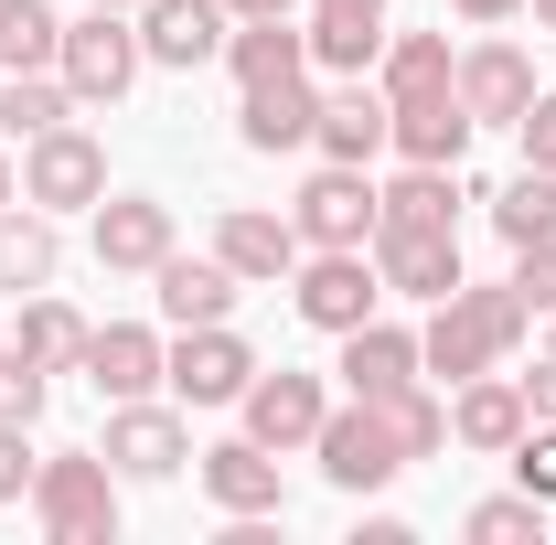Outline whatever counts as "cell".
<instances>
[{"mask_svg": "<svg viewBox=\"0 0 556 545\" xmlns=\"http://www.w3.org/2000/svg\"><path fill=\"white\" fill-rule=\"evenodd\" d=\"M535 332V310L514 300V278L503 289H450V300H428V332H417V375H439V385H460V375H492V364H514Z\"/></svg>", "mask_w": 556, "mask_h": 545, "instance_id": "1", "label": "cell"}, {"mask_svg": "<svg viewBox=\"0 0 556 545\" xmlns=\"http://www.w3.org/2000/svg\"><path fill=\"white\" fill-rule=\"evenodd\" d=\"M33 524L54 545H118V471H108V449L33 460Z\"/></svg>", "mask_w": 556, "mask_h": 545, "instance_id": "2", "label": "cell"}, {"mask_svg": "<svg viewBox=\"0 0 556 545\" xmlns=\"http://www.w3.org/2000/svg\"><path fill=\"white\" fill-rule=\"evenodd\" d=\"M22 204H43V214H97L108 204V150H97V129H43V139H22Z\"/></svg>", "mask_w": 556, "mask_h": 545, "instance_id": "3", "label": "cell"}, {"mask_svg": "<svg viewBox=\"0 0 556 545\" xmlns=\"http://www.w3.org/2000/svg\"><path fill=\"white\" fill-rule=\"evenodd\" d=\"M139 22L129 11H86V22H65V54H54V75L75 86V107H118L139 86Z\"/></svg>", "mask_w": 556, "mask_h": 545, "instance_id": "4", "label": "cell"}, {"mask_svg": "<svg viewBox=\"0 0 556 545\" xmlns=\"http://www.w3.org/2000/svg\"><path fill=\"white\" fill-rule=\"evenodd\" d=\"M375 214H386V182H375L364 161H321V172L300 182L289 225H300V246H375Z\"/></svg>", "mask_w": 556, "mask_h": 545, "instance_id": "5", "label": "cell"}, {"mask_svg": "<svg viewBox=\"0 0 556 545\" xmlns=\"http://www.w3.org/2000/svg\"><path fill=\"white\" fill-rule=\"evenodd\" d=\"M289 300H300V321H311V332L343 342L353 321H375L386 278H375V257H364V246H311V257L289 268Z\"/></svg>", "mask_w": 556, "mask_h": 545, "instance_id": "6", "label": "cell"}, {"mask_svg": "<svg viewBox=\"0 0 556 545\" xmlns=\"http://www.w3.org/2000/svg\"><path fill=\"white\" fill-rule=\"evenodd\" d=\"M182 460H204V449H193V407H182V396H172V407H161V396L108 407V471H118V481H172Z\"/></svg>", "mask_w": 556, "mask_h": 545, "instance_id": "7", "label": "cell"}, {"mask_svg": "<svg viewBox=\"0 0 556 545\" xmlns=\"http://www.w3.org/2000/svg\"><path fill=\"white\" fill-rule=\"evenodd\" d=\"M161 385H172L182 407H236V396L257 385V353H247L236 321H193V332L161 353Z\"/></svg>", "mask_w": 556, "mask_h": 545, "instance_id": "8", "label": "cell"}, {"mask_svg": "<svg viewBox=\"0 0 556 545\" xmlns=\"http://www.w3.org/2000/svg\"><path fill=\"white\" fill-rule=\"evenodd\" d=\"M311 460H321V481H332V492H386V481L407 471V449H396V428H386V407H364V396L321 417Z\"/></svg>", "mask_w": 556, "mask_h": 545, "instance_id": "9", "label": "cell"}, {"mask_svg": "<svg viewBox=\"0 0 556 545\" xmlns=\"http://www.w3.org/2000/svg\"><path fill=\"white\" fill-rule=\"evenodd\" d=\"M86 246H97L108 278H150L182 236H172V204H161V193H108V204L86 214Z\"/></svg>", "mask_w": 556, "mask_h": 545, "instance_id": "10", "label": "cell"}, {"mask_svg": "<svg viewBox=\"0 0 556 545\" xmlns=\"http://www.w3.org/2000/svg\"><path fill=\"white\" fill-rule=\"evenodd\" d=\"M129 22H139V54H150V65H172V75L225 65V33H236V11H225V0H139Z\"/></svg>", "mask_w": 556, "mask_h": 545, "instance_id": "11", "label": "cell"}, {"mask_svg": "<svg viewBox=\"0 0 556 545\" xmlns=\"http://www.w3.org/2000/svg\"><path fill=\"white\" fill-rule=\"evenodd\" d=\"M386 300H450L460 289V225H375Z\"/></svg>", "mask_w": 556, "mask_h": 545, "instance_id": "12", "label": "cell"}, {"mask_svg": "<svg viewBox=\"0 0 556 545\" xmlns=\"http://www.w3.org/2000/svg\"><path fill=\"white\" fill-rule=\"evenodd\" d=\"M236 407H247V439L289 460V449H311V439H321V417H332V396H321V375H289V364L268 375V364H257V385H247Z\"/></svg>", "mask_w": 556, "mask_h": 545, "instance_id": "13", "label": "cell"}, {"mask_svg": "<svg viewBox=\"0 0 556 545\" xmlns=\"http://www.w3.org/2000/svg\"><path fill=\"white\" fill-rule=\"evenodd\" d=\"M311 150H321V161H364V172H375V161L396 150V107H386V86H375V75H332Z\"/></svg>", "mask_w": 556, "mask_h": 545, "instance_id": "14", "label": "cell"}, {"mask_svg": "<svg viewBox=\"0 0 556 545\" xmlns=\"http://www.w3.org/2000/svg\"><path fill=\"white\" fill-rule=\"evenodd\" d=\"M214 257L247 278V289H278V278L300 268L311 246H300V225H289V214H268V204H225V214H214Z\"/></svg>", "mask_w": 556, "mask_h": 545, "instance_id": "15", "label": "cell"}, {"mask_svg": "<svg viewBox=\"0 0 556 545\" xmlns=\"http://www.w3.org/2000/svg\"><path fill=\"white\" fill-rule=\"evenodd\" d=\"M311 129H321V86L311 75H278V86H236V139L247 150H311Z\"/></svg>", "mask_w": 556, "mask_h": 545, "instance_id": "16", "label": "cell"}, {"mask_svg": "<svg viewBox=\"0 0 556 545\" xmlns=\"http://www.w3.org/2000/svg\"><path fill=\"white\" fill-rule=\"evenodd\" d=\"M525 428H535V407H525V385H514L503 364H492V375H460V396H450V439H460V449L503 460Z\"/></svg>", "mask_w": 556, "mask_h": 545, "instance_id": "17", "label": "cell"}, {"mask_svg": "<svg viewBox=\"0 0 556 545\" xmlns=\"http://www.w3.org/2000/svg\"><path fill=\"white\" fill-rule=\"evenodd\" d=\"M204 503L225 514V524H247V514H289L278 449H257V439H225V449H204Z\"/></svg>", "mask_w": 556, "mask_h": 545, "instance_id": "18", "label": "cell"}, {"mask_svg": "<svg viewBox=\"0 0 556 545\" xmlns=\"http://www.w3.org/2000/svg\"><path fill=\"white\" fill-rule=\"evenodd\" d=\"M396 107V161H439V172H460L471 161V107H460V86H428V97H386Z\"/></svg>", "mask_w": 556, "mask_h": 545, "instance_id": "19", "label": "cell"}, {"mask_svg": "<svg viewBox=\"0 0 556 545\" xmlns=\"http://www.w3.org/2000/svg\"><path fill=\"white\" fill-rule=\"evenodd\" d=\"M161 353H172V342L150 332V321H108V332H86V364H75V375H86L108 407H129V396L161 385Z\"/></svg>", "mask_w": 556, "mask_h": 545, "instance_id": "20", "label": "cell"}, {"mask_svg": "<svg viewBox=\"0 0 556 545\" xmlns=\"http://www.w3.org/2000/svg\"><path fill=\"white\" fill-rule=\"evenodd\" d=\"M150 289H161V321L193 332V321H236V289H247V278L225 268V257H182V246H172V257L150 268Z\"/></svg>", "mask_w": 556, "mask_h": 545, "instance_id": "21", "label": "cell"}, {"mask_svg": "<svg viewBox=\"0 0 556 545\" xmlns=\"http://www.w3.org/2000/svg\"><path fill=\"white\" fill-rule=\"evenodd\" d=\"M460 107H471L482 129H514V118L535 107V65H525V43H471V54H460Z\"/></svg>", "mask_w": 556, "mask_h": 545, "instance_id": "22", "label": "cell"}, {"mask_svg": "<svg viewBox=\"0 0 556 545\" xmlns=\"http://www.w3.org/2000/svg\"><path fill=\"white\" fill-rule=\"evenodd\" d=\"M332 375H343V396H364V407H375V396L417 385V332H396V321H353Z\"/></svg>", "mask_w": 556, "mask_h": 545, "instance_id": "23", "label": "cell"}, {"mask_svg": "<svg viewBox=\"0 0 556 545\" xmlns=\"http://www.w3.org/2000/svg\"><path fill=\"white\" fill-rule=\"evenodd\" d=\"M225 75L236 86H278V75H311V33L278 11V22H236L225 33Z\"/></svg>", "mask_w": 556, "mask_h": 545, "instance_id": "24", "label": "cell"}, {"mask_svg": "<svg viewBox=\"0 0 556 545\" xmlns=\"http://www.w3.org/2000/svg\"><path fill=\"white\" fill-rule=\"evenodd\" d=\"M54 268H65V236H54V214H11L0 204V289L11 300H33V289H54Z\"/></svg>", "mask_w": 556, "mask_h": 545, "instance_id": "25", "label": "cell"}, {"mask_svg": "<svg viewBox=\"0 0 556 545\" xmlns=\"http://www.w3.org/2000/svg\"><path fill=\"white\" fill-rule=\"evenodd\" d=\"M86 332H97V321H86V310H75V300H54V289H33V300H22V353H33V364H43V375H75V364H86Z\"/></svg>", "mask_w": 556, "mask_h": 545, "instance_id": "26", "label": "cell"}, {"mask_svg": "<svg viewBox=\"0 0 556 545\" xmlns=\"http://www.w3.org/2000/svg\"><path fill=\"white\" fill-rule=\"evenodd\" d=\"M460 204H471V182H460V172L407 161V172L386 182V214H375V225H460Z\"/></svg>", "mask_w": 556, "mask_h": 545, "instance_id": "27", "label": "cell"}, {"mask_svg": "<svg viewBox=\"0 0 556 545\" xmlns=\"http://www.w3.org/2000/svg\"><path fill=\"white\" fill-rule=\"evenodd\" d=\"M375 86H386V97L460 86V54H450V33H386V54H375Z\"/></svg>", "mask_w": 556, "mask_h": 545, "instance_id": "28", "label": "cell"}, {"mask_svg": "<svg viewBox=\"0 0 556 545\" xmlns=\"http://www.w3.org/2000/svg\"><path fill=\"white\" fill-rule=\"evenodd\" d=\"M65 118H75V86L54 65L0 75V129H11V139H43V129H65Z\"/></svg>", "mask_w": 556, "mask_h": 545, "instance_id": "29", "label": "cell"}, {"mask_svg": "<svg viewBox=\"0 0 556 545\" xmlns=\"http://www.w3.org/2000/svg\"><path fill=\"white\" fill-rule=\"evenodd\" d=\"M65 54V11L54 0H0V75H33Z\"/></svg>", "mask_w": 556, "mask_h": 545, "instance_id": "30", "label": "cell"}, {"mask_svg": "<svg viewBox=\"0 0 556 545\" xmlns=\"http://www.w3.org/2000/svg\"><path fill=\"white\" fill-rule=\"evenodd\" d=\"M300 33H311L321 75H375V54H386V22H353V11H311Z\"/></svg>", "mask_w": 556, "mask_h": 545, "instance_id": "31", "label": "cell"}, {"mask_svg": "<svg viewBox=\"0 0 556 545\" xmlns=\"http://www.w3.org/2000/svg\"><path fill=\"white\" fill-rule=\"evenodd\" d=\"M492 225H503V246H546V236H556V172L503 182V193H492Z\"/></svg>", "mask_w": 556, "mask_h": 545, "instance_id": "32", "label": "cell"}, {"mask_svg": "<svg viewBox=\"0 0 556 545\" xmlns=\"http://www.w3.org/2000/svg\"><path fill=\"white\" fill-rule=\"evenodd\" d=\"M375 407H386V428H396V449H407V460H439V449H450V396L396 385V396H375Z\"/></svg>", "mask_w": 556, "mask_h": 545, "instance_id": "33", "label": "cell"}, {"mask_svg": "<svg viewBox=\"0 0 556 545\" xmlns=\"http://www.w3.org/2000/svg\"><path fill=\"white\" fill-rule=\"evenodd\" d=\"M460 535L471 545H546V503H535V492H492V503L460 514Z\"/></svg>", "mask_w": 556, "mask_h": 545, "instance_id": "34", "label": "cell"}, {"mask_svg": "<svg viewBox=\"0 0 556 545\" xmlns=\"http://www.w3.org/2000/svg\"><path fill=\"white\" fill-rule=\"evenodd\" d=\"M43 396H54V375H43L22 342H0V417H11V428H33V417H43Z\"/></svg>", "mask_w": 556, "mask_h": 545, "instance_id": "35", "label": "cell"}, {"mask_svg": "<svg viewBox=\"0 0 556 545\" xmlns=\"http://www.w3.org/2000/svg\"><path fill=\"white\" fill-rule=\"evenodd\" d=\"M503 460H514V492H535V503L556 514V428H546V417H535V428H525Z\"/></svg>", "mask_w": 556, "mask_h": 545, "instance_id": "36", "label": "cell"}, {"mask_svg": "<svg viewBox=\"0 0 556 545\" xmlns=\"http://www.w3.org/2000/svg\"><path fill=\"white\" fill-rule=\"evenodd\" d=\"M514 300H525L535 321L556 310V236H546V246H514Z\"/></svg>", "mask_w": 556, "mask_h": 545, "instance_id": "37", "label": "cell"}, {"mask_svg": "<svg viewBox=\"0 0 556 545\" xmlns=\"http://www.w3.org/2000/svg\"><path fill=\"white\" fill-rule=\"evenodd\" d=\"M514 139H525V172H556V97L535 86V107L514 118Z\"/></svg>", "mask_w": 556, "mask_h": 545, "instance_id": "38", "label": "cell"}, {"mask_svg": "<svg viewBox=\"0 0 556 545\" xmlns=\"http://www.w3.org/2000/svg\"><path fill=\"white\" fill-rule=\"evenodd\" d=\"M22 439H33V428L0 417V503H33V449H22Z\"/></svg>", "mask_w": 556, "mask_h": 545, "instance_id": "39", "label": "cell"}, {"mask_svg": "<svg viewBox=\"0 0 556 545\" xmlns=\"http://www.w3.org/2000/svg\"><path fill=\"white\" fill-rule=\"evenodd\" d=\"M514 385H525V407H535V417H546V428H556V353H546V364H535V375H514Z\"/></svg>", "mask_w": 556, "mask_h": 545, "instance_id": "40", "label": "cell"}, {"mask_svg": "<svg viewBox=\"0 0 556 545\" xmlns=\"http://www.w3.org/2000/svg\"><path fill=\"white\" fill-rule=\"evenodd\" d=\"M450 11H460V22H482V33H492V22H514L525 0H450Z\"/></svg>", "mask_w": 556, "mask_h": 545, "instance_id": "41", "label": "cell"}, {"mask_svg": "<svg viewBox=\"0 0 556 545\" xmlns=\"http://www.w3.org/2000/svg\"><path fill=\"white\" fill-rule=\"evenodd\" d=\"M236 22H278V11H300V0H225Z\"/></svg>", "mask_w": 556, "mask_h": 545, "instance_id": "42", "label": "cell"}, {"mask_svg": "<svg viewBox=\"0 0 556 545\" xmlns=\"http://www.w3.org/2000/svg\"><path fill=\"white\" fill-rule=\"evenodd\" d=\"M311 11H353V22H386V0H311Z\"/></svg>", "mask_w": 556, "mask_h": 545, "instance_id": "43", "label": "cell"}, {"mask_svg": "<svg viewBox=\"0 0 556 545\" xmlns=\"http://www.w3.org/2000/svg\"><path fill=\"white\" fill-rule=\"evenodd\" d=\"M0 204H22V172H11V161H0Z\"/></svg>", "mask_w": 556, "mask_h": 545, "instance_id": "44", "label": "cell"}, {"mask_svg": "<svg viewBox=\"0 0 556 545\" xmlns=\"http://www.w3.org/2000/svg\"><path fill=\"white\" fill-rule=\"evenodd\" d=\"M525 11H535V22H546V33H556V0H525Z\"/></svg>", "mask_w": 556, "mask_h": 545, "instance_id": "45", "label": "cell"}, {"mask_svg": "<svg viewBox=\"0 0 556 545\" xmlns=\"http://www.w3.org/2000/svg\"><path fill=\"white\" fill-rule=\"evenodd\" d=\"M86 11H139V0H86Z\"/></svg>", "mask_w": 556, "mask_h": 545, "instance_id": "46", "label": "cell"}, {"mask_svg": "<svg viewBox=\"0 0 556 545\" xmlns=\"http://www.w3.org/2000/svg\"><path fill=\"white\" fill-rule=\"evenodd\" d=\"M546 353H556V310H546Z\"/></svg>", "mask_w": 556, "mask_h": 545, "instance_id": "47", "label": "cell"}]
</instances>
